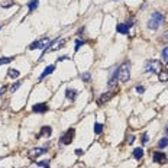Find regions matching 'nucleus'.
I'll return each mask as SVG.
<instances>
[{
  "label": "nucleus",
  "mask_w": 168,
  "mask_h": 168,
  "mask_svg": "<svg viewBox=\"0 0 168 168\" xmlns=\"http://www.w3.org/2000/svg\"><path fill=\"white\" fill-rule=\"evenodd\" d=\"M77 96H78V91H77L76 88H67V90H65V97H67L68 100L74 102V100L77 99Z\"/></svg>",
  "instance_id": "obj_11"
},
{
  "label": "nucleus",
  "mask_w": 168,
  "mask_h": 168,
  "mask_svg": "<svg viewBox=\"0 0 168 168\" xmlns=\"http://www.w3.org/2000/svg\"><path fill=\"white\" fill-rule=\"evenodd\" d=\"M116 31H118L119 34H122V35H127L129 28H127V25H126V23H119V25L116 26Z\"/></svg>",
  "instance_id": "obj_14"
},
{
  "label": "nucleus",
  "mask_w": 168,
  "mask_h": 168,
  "mask_svg": "<svg viewBox=\"0 0 168 168\" xmlns=\"http://www.w3.org/2000/svg\"><path fill=\"white\" fill-rule=\"evenodd\" d=\"M148 141H149V138H148V133L145 132V133L141 136V144H142V145H145V144H148Z\"/></svg>",
  "instance_id": "obj_27"
},
{
  "label": "nucleus",
  "mask_w": 168,
  "mask_h": 168,
  "mask_svg": "<svg viewBox=\"0 0 168 168\" xmlns=\"http://www.w3.org/2000/svg\"><path fill=\"white\" fill-rule=\"evenodd\" d=\"M64 60H68V57H67V55H62V57H60L57 61H58V62H61V61H64Z\"/></svg>",
  "instance_id": "obj_32"
},
{
  "label": "nucleus",
  "mask_w": 168,
  "mask_h": 168,
  "mask_svg": "<svg viewBox=\"0 0 168 168\" xmlns=\"http://www.w3.org/2000/svg\"><path fill=\"white\" fill-rule=\"evenodd\" d=\"M152 161L155 164H165L168 161V158L164 152H154L152 154Z\"/></svg>",
  "instance_id": "obj_8"
},
{
  "label": "nucleus",
  "mask_w": 168,
  "mask_h": 168,
  "mask_svg": "<svg viewBox=\"0 0 168 168\" xmlns=\"http://www.w3.org/2000/svg\"><path fill=\"white\" fill-rule=\"evenodd\" d=\"M7 76H9L10 78H18V77L20 76V73H19L18 70H15V68H9V71H7Z\"/></svg>",
  "instance_id": "obj_18"
},
{
  "label": "nucleus",
  "mask_w": 168,
  "mask_h": 168,
  "mask_svg": "<svg viewBox=\"0 0 168 168\" xmlns=\"http://www.w3.org/2000/svg\"><path fill=\"white\" fill-rule=\"evenodd\" d=\"M20 85H22V81H16L15 84H12V85H10V91H12V93H15V91H16Z\"/></svg>",
  "instance_id": "obj_23"
},
{
  "label": "nucleus",
  "mask_w": 168,
  "mask_h": 168,
  "mask_svg": "<svg viewBox=\"0 0 168 168\" xmlns=\"http://www.w3.org/2000/svg\"><path fill=\"white\" fill-rule=\"evenodd\" d=\"M46 152H48V146H39V148H34V149H31V151L28 152V157H29L31 160H35V158L41 157V155L46 154Z\"/></svg>",
  "instance_id": "obj_7"
},
{
  "label": "nucleus",
  "mask_w": 168,
  "mask_h": 168,
  "mask_svg": "<svg viewBox=\"0 0 168 168\" xmlns=\"http://www.w3.org/2000/svg\"><path fill=\"white\" fill-rule=\"evenodd\" d=\"M36 167H42V168H49L51 165V162H49V160H45V161H39L38 164H35Z\"/></svg>",
  "instance_id": "obj_21"
},
{
  "label": "nucleus",
  "mask_w": 168,
  "mask_h": 168,
  "mask_svg": "<svg viewBox=\"0 0 168 168\" xmlns=\"http://www.w3.org/2000/svg\"><path fill=\"white\" fill-rule=\"evenodd\" d=\"M80 78H81L83 81H85V83H88L90 78H91V76H90V73H83V74L80 76Z\"/></svg>",
  "instance_id": "obj_24"
},
{
  "label": "nucleus",
  "mask_w": 168,
  "mask_h": 168,
  "mask_svg": "<svg viewBox=\"0 0 168 168\" xmlns=\"http://www.w3.org/2000/svg\"><path fill=\"white\" fill-rule=\"evenodd\" d=\"M48 110H49V107L46 103H36L32 106V112H35V113H46Z\"/></svg>",
  "instance_id": "obj_9"
},
{
  "label": "nucleus",
  "mask_w": 168,
  "mask_h": 168,
  "mask_svg": "<svg viewBox=\"0 0 168 168\" xmlns=\"http://www.w3.org/2000/svg\"><path fill=\"white\" fill-rule=\"evenodd\" d=\"M83 154H84L83 149H80V148H78V149H76V155H77V157H81Z\"/></svg>",
  "instance_id": "obj_31"
},
{
  "label": "nucleus",
  "mask_w": 168,
  "mask_h": 168,
  "mask_svg": "<svg viewBox=\"0 0 168 168\" xmlns=\"http://www.w3.org/2000/svg\"><path fill=\"white\" fill-rule=\"evenodd\" d=\"M158 80H160L161 83H165V81H168V70H165V71H161V73L158 74Z\"/></svg>",
  "instance_id": "obj_17"
},
{
  "label": "nucleus",
  "mask_w": 168,
  "mask_h": 168,
  "mask_svg": "<svg viewBox=\"0 0 168 168\" xmlns=\"http://www.w3.org/2000/svg\"><path fill=\"white\" fill-rule=\"evenodd\" d=\"M52 39H49V38H42V39H36V41H34L31 45H29V49L31 51H35V49H45L49 43H51Z\"/></svg>",
  "instance_id": "obj_6"
},
{
  "label": "nucleus",
  "mask_w": 168,
  "mask_h": 168,
  "mask_svg": "<svg viewBox=\"0 0 168 168\" xmlns=\"http://www.w3.org/2000/svg\"><path fill=\"white\" fill-rule=\"evenodd\" d=\"M74 138H76V129H74V127L67 129V130L61 135V138H60V146H62V145H70V144L74 141Z\"/></svg>",
  "instance_id": "obj_4"
},
{
  "label": "nucleus",
  "mask_w": 168,
  "mask_h": 168,
  "mask_svg": "<svg viewBox=\"0 0 168 168\" xmlns=\"http://www.w3.org/2000/svg\"><path fill=\"white\" fill-rule=\"evenodd\" d=\"M1 28H3V26H0V31H1Z\"/></svg>",
  "instance_id": "obj_37"
},
{
  "label": "nucleus",
  "mask_w": 168,
  "mask_h": 168,
  "mask_svg": "<svg viewBox=\"0 0 168 168\" xmlns=\"http://www.w3.org/2000/svg\"><path fill=\"white\" fill-rule=\"evenodd\" d=\"M164 22H165V16H164L161 12H154V13L151 15V18L148 19L146 26H148V29H151V31H157Z\"/></svg>",
  "instance_id": "obj_1"
},
{
  "label": "nucleus",
  "mask_w": 168,
  "mask_h": 168,
  "mask_svg": "<svg viewBox=\"0 0 168 168\" xmlns=\"http://www.w3.org/2000/svg\"><path fill=\"white\" fill-rule=\"evenodd\" d=\"M136 91H138L139 94H142V93L145 91V87H144V85H138V87H136Z\"/></svg>",
  "instance_id": "obj_30"
},
{
  "label": "nucleus",
  "mask_w": 168,
  "mask_h": 168,
  "mask_svg": "<svg viewBox=\"0 0 168 168\" xmlns=\"http://www.w3.org/2000/svg\"><path fill=\"white\" fill-rule=\"evenodd\" d=\"M112 97H113V93H112V91L103 93V94H100V97H99V100H97V104H99V106H103V104H104L106 102H109Z\"/></svg>",
  "instance_id": "obj_10"
},
{
  "label": "nucleus",
  "mask_w": 168,
  "mask_h": 168,
  "mask_svg": "<svg viewBox=\"0 0 168 168\" xmlns=\"http://www.w3.org/2000/svg\"><path fill=\"white\" fill-rule=\"evenodd\" d=\"M52 135V127L51 126H42L41 132L36 135V138H42V136H51Z\"/></svg>",
  "instance_id": "obj_12"
},
{
  "label": "nucleus",
  "mask_w": 168,
  "mask_h": 168,
  "mask_svg": "<svg viewBox=\"0 0 168 168\" xmlns=\"http://www.w3.org/2000/svg\"><path fill=\"white\" fill-rule=\"evenodd\" d=\"M54 70H55V65H48V67L43 70V73H42L41 76H39V81H42V80H43L46 76H49V74H51Z\"/></svg>",
  "instance_id": "obj_13"
},
{
  "label": "nucleus",
  "mask_w": 168,
  "mask_h": 168,
  "mask_svg": "<svg viewBox=\"0 0 168 168\" xmlns=\"http://www.w3.org/2000/svg\"><path fill=\"white\" fill-rule=\"evenodd\" d=\"M157 145H158V148H160V149L167 148V146H168V138H161V139L158 141V144H157Z\"/></svg>",
  "instance_id": "obj_19"
},
{
  "label": "nucleus",
  "mask_w": 168,
  "mask_h": 168,
  "mask_svg": "<svg viewBox=\"0 0 168 168\" xmlns=\"http://www.w3.org/2000/svg\"><path fill=\"white\" fill-rule=\"evenodd\" d=\"M13 4H15L13 1H6V3H1L0 6H1V7H4V9H7V7H12Z\"/></svg>",
  "instance_id": "obj_29"
},
{
  "label": "nucleus",
  "mask_w": 168,
  "mask_h": 168,
  "mask_svg": "<svg viewBox=\"0 0 168 168\" xmlns=\"http://www.w3.org/2000/svg\"><path fill=\"white\" fill-rule=\"evenodd\" d=\"M132 155H133L135 160H141V158L144 157V149H142V146H141V148H135L133 152H132Z\"/></svg>",
  "instance_id": "obj_15"
},
{
  "label": "nucleus",
  "mask_w": 168,
  "mask_h": 168,
  "mask_svg": "<svg viewBox=\"0 0 168 168\" xmlns=\"http://www.w3.org/2000/svg\"><path fill=\"white\" fill-rule=\"evenodd\" d=\"M38 6H39V1H38V0H31V1L28 3V9H29V13H32L35 9H38Z\"/></svg>",
  "instance_id": "obj_16"
},
{
  "label": "nucleus",
  "mask_w": 168,
  "mask_h": 168,
  "mask_svg": "<svg viewBox=\"0 0 168 168\" xmlns=\"http://www.w3.org/2000/svg\"><path fill=\"white\" fill-rule=\"evenodd\" d=\"M164 42H168V34L167 35H164Z\"/></svg>",
  "instance_id": "obj_34"
},
{
  "label": "nucleus",
  "mask_w": 168,
  "mask_h": 168,
  "mask_svg": "<svg viewBox=\"0 0 168 168\" xmlns=\"http://www.w3.org/2000/svg\"><path fill=\"white\" fill-rule=\"evenodd\" d=\"M84 42H85L84 39H76V48H74V51H76V52L80 49V46H81V45H84Z\"/></svg>",
  "instance_id": "obj_26"
},
{
  "label": "nucleus",
  "mask_w": 168,
  "mask_h": 168,
  "mask_svg": "<svg viewBox=\"0 0 168 168\" xmlns=\"http://www.w3.org/2000/svg\"><path fill=\"white\" fill-rule=\"evenodd\" d=\"M6 90H7V88H6V85H3V87L0 88V96H1V94H4V93H6Z\"/></svg>",
  "instance_id": "obj_33"
},
{
  "label": "nucleus",
  "mask_w": 168,
  "mask_h": 168,
  "mask_svg": "<svg viewBox=\"0 0 168 168\" xmlns=\"http://www.w3.org/2000/svg\"><path fill=\"white\" fill-rule=\"evenodd\" d=\"M118 71H119V80L122 83L129 81V78H130V62L123 61L120 64V67H118Z\"/></svg>",
  "instance_id": "obj_2"
},
{
  "label": "nucleus",
  "mask_w": 168,
  "mask_h": 168,
  "mask_svg": "<svg viewBox=\"0 0 168 168\" xmlns=\"http://www.w3.org/2000/svg\"><path fill=\"white\" fill-rule=\"evenodd\" d=\"M165 132H167V135H168V123H167V126H165Z\"/></svg>",
  "instance_id": "obj_35"
},
{
  "label": "nucleus",
  "mask_w": 168,
  "mask_h": 168,
  "mask_svg": "<svg viewBox=\"0 0 168 168\" xmlns=\"http://www.w3.org/2000/svg\"><path fill=\"white\" fill-rule=\"evenodd\" d=\"M165 70H168V62H165Z\"/></svg>",
  "instance_id": "obj_36"
},
{
  "label": "nucleus",
  "mask_w": 168,
  "mask_h": 168,
  "mask_svg": "<svg viewBox=\"0 0 168 168\" xmlns=\"http://www.w3.org/2000/svg\"><path fill=\"white\" fill-rule=\"evenodd\" d=\"M161 57H162V60L168 62V46H165L164 49H162V52H161Z\"/></svg>",
  "instance_id": "obj_25"
},
{
  "label": "nucleus",
  "mask_w": 168,
  "mask_h": 168,
  "mask_svg": "<svg viewBox=\"0 0 168 168\" xmlns=\"http://www.w3.org/2000/svg\"><path fill=\"white\" fill-rule=\"evenodd\" d=\"M93 129H94V133H96V135H100V133L103 132V125H102V123H97V122H96V123H94V127H93Z\"/></svg>",
  "instance_id": "obj_20"
},
{
  "label": "nucleus",
  "mask_w": 168,
  "mask_h": 168,
  "mask_svg": "<svg viewBox=\"0 0 168 168\" xmlns=\"http://www.w3.org/2000/svg\"><path fill=\"white\" fill-rule=\"evenodd\" d=\"M145 73L146 74H154V73H161V61L158 60H148L145 62Z\"/></svg>",
  "instance_id": "obj_3"
},
{
  "label": "nucleus",
  "mask_w": 168,
  "mask_h": 168,
  "mask_svg": "<svg viewBox=\"0 0 168 168\" xmlns=\"http://www.w3.org/2000/svg\"><path fill=\"white\" fill-rule=\"evenodd\" d=\"M12 61H13V57H3V58H0V65L9 64V62H12Z\"/></svg>",
  "instance_id": "obj_22"
},
{
  "label": "nucleus",
  "mask_w": 168,
  "mask_h": 168,
  "mask_svg": "<svg viewBox=\"0 0 168 168\" xmlns=\"http://www.w3.org/2000/svg\"><path fill=\"white\" fill-rule=\"evenodd\" d=\"M64 43H65V39H61V38H57V39H52L51 43L43 49V52H42V55H45V54H48V52H54V51H57V49H60L61 46H64Z\"/></svg>",
  "instance_id": "obj_5"
},
{
  "label": "nucleus",
  "mask_w": 168,
  "mask_h": 168,
  "mask_svg": "<svg viewBox=\"0 0 168 168\" xmlns=\"http://www.w3.org/2000/svg\"><path fill=\"white\" fill-rule=\"evenodd\" d=\"M133 141H135V136H133V135H129V136L126 138V144H127V145H132Z\"/></svg>",
  "instance_id": "obj_28"
}]
</instances>
